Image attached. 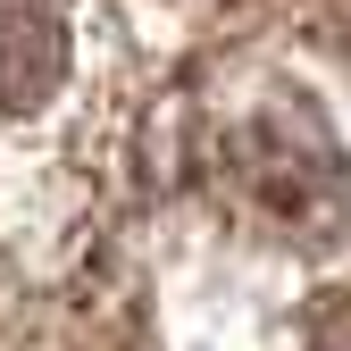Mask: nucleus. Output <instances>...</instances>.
<instances>
[{
  "mask_svg": "<svg viewBox=\"0 0 351 351\" xmlns=\"http://www.w3.org/2000/svg\"><path fill=\"white\" fill-rule=\"evenodd\" d=\"M67 75V25L42 0H0V109H34Z\"/></svg>",
  "mask_w": 351,
  "mask_h": 351,
  "instance_id": "1",
  "label": "nucleus"
}]
</instances>
